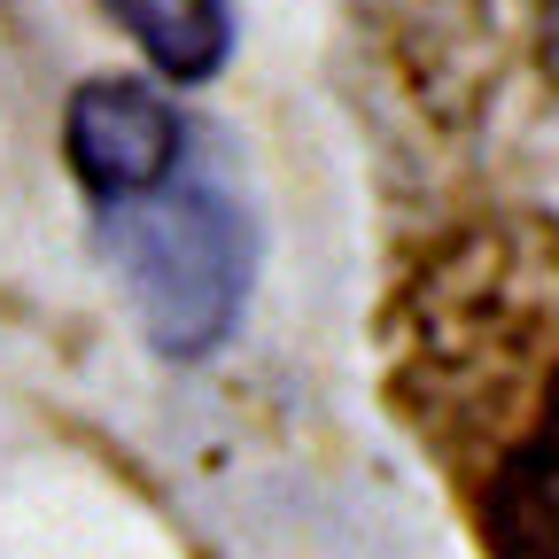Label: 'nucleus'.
Segmentation results:
<instances>
[{
    "label": "nucleus",
    "mask_w": 559,
    "mask_h": 559,
    "mask_svg": "<svg viewBox=\"0 0 559 559\" xmlns=\"http://www.w3.org/2000/svg\"><path fill=\"white\" fill-rule=\"evenodd\" d=\"M102 249L132 296L140 334L164 358H210L241 326L257 280V226L249 202L210 164H187L156 194L102 210Z\"/></svg>",
    "instance_id": "obj_1"
},
{
    "label": "nucleus",
    "mask_w": 559,
    "mask_h": 559,
    "mask_svg": "<svg viewBox=\"0 0 559 559\" xmlns=\"http://www.w3.org/2000/svg\"><path fill=\"white\" fill-rule=\"evenodd\" d=\"M70 179L94 194V210H124L187 171V117L148 79H86L62 109Z\"/></svg>",
    "instance_id": "obj_2"
},
{
    "label": "nucleus",
    "mask_w": 559,
    "mask_h": 559,
    "mask_svg": "<svg viewBox=\"0 0 559 559\" xmlns=\"http://www.w3.org/2000/svg\"><path fill=\"white\" fill-rule=\"evenodd\" d=\"M489 559H559V358L481 481Z\"/></svg>",
    "instance_id": "obj_3"
},
{
    "label": "nucleus",
    "mask_w": 559,
    "mask_h": 559,
    "mask_svg": "<svg viewBox=\"0 0 559 559\" xmlns=\"http://www.w3.org/2000/svg\"><path fill=\"white\" fill-rule=\"evenodd\" d=\"M164 79L202 86L234 55V0H102Z\"/></svg>",
    "instance_id": "obj_4"
}]
</instances>
